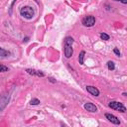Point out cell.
<instances>
[{
    "mask_svg": "<svg viewBox=\"0 0 127 127\" xmlns=\"http://www.w3.org/2000/svg\"><path fill=\"white\" fill-rule=\"evenodd\" d=\"M20 14H21V16H23L26 19H31L34 16V9L30 6H25V7L21 8Z\"/></svg>",
    "mask_w": 127,
    "mask_h": 127,
    "instance_id": "cell-1",
    "label": "cell"
},
{
    "mask_svg": "<svg viewBox=\"0 0 127 127\" xmlns=\"http://www.w3.org/2000/svg\"><path fill=\"white\" fill-rule=\"evenodd\" d=\"M109 107L112 108V109H115L117 111H120V112H125L126 111V108L125 106L120 103V102H117V101H111L109 103Z\"/></svg>",
    "mask_w": 127,
    "mask_h": 127,
    "instance_id": "cell-2",
    "label": "cell"
},
{
    "mask_svg": "<svg viewBox=\"0 0 127 127\" xmlns=\"http://www.w3.org/2000/svg\"><path fill=\"white\" fill-rule=\"evenodd\" d=\"M95 23V18L93 16H86L82 19V24L85 27H91Z\"/></svg>",
    "mask_w": 127,
    "mask_h": 127,
    "instance_id": "cell-3",
    "label": "cell"
},
{
    "mask_svg": "<svg viewBox=\"0 0 127 127\" xmlns=\"http://www.w3.org/2000/svg\"><path fill=\"white\" fill-rule=\"evenodd\" d=\"M105 117L111 122V123H114V124H120V121H119V119L115 116V115H113V114H110V113H106L105 114Z\"/></svg>",
    "mask_w": 127,
    "mask_h": 127,
    "instance_id": "cell-4",
    "label": "cell"
},
{
    "mask_svg": "<svg viewBox=\"0 0 127 127\" xmlns=\"http://www.w3.org/2000/svg\"><path fill=\"white\" fill-rule=\"evenodd\" d=\"M72 48H71V45H64V56L66 58H70L72 56Z\"/></svg>",
    "mask_w": 127,
    "mask_h": 127,
    "instance_id": "cell-5",
    "label": "cell"
},
{
    "mask_svg": "<svg viewBox=\"0 0 127 127\" xmlns=\"http://www.w3.org/2000/svg\"><path fill=\"white\" fill-rule=\"evenodd\" d=\"M84 108L89 111V112H96L97 111V107L93 104V103H90V102H87L84 104Z\"/></svg>",
    "mask_w": 127,
    "mask_h": 127,
    "instance_id": "cell-6",
    "label": "cell"
},
{
    "mask_svg": "<svg viewBox=\"0 0 127 127\" xmlns=\"http://www.w3.org/2000/svg\"><path fill=\"white\" fill-rule=\"evenodd\" d=\"M86 90H87L90 94H92V95H94V96H98V94H99V90H98L96 87L91 86V85L86 86Z\"/></svg>",
    "mask_w": 127,
    "mask_h": 127,
    "instance_id": "cell-7",
    "label": "cell"
},
{
    "mask_svg": "<svg viewBox=\"0 0 127 127\" xmlns=\"http://www.w3.org/2000/svg\"><path fill=\"white\" fill-rule=\"evenodd\" d=\"M28 73H30V74H33V75H37V76H41V77H43L45 74L42 72V71H40V70H36V69H30V68H28L27 70H26Z\"/></svg>",
    "mask_w": 127,
    "mask_h": 127,
    "instance_id": "cell-8",
    "label": "cell"
},
{
    "mask_svg": "<svg viewBox=\"0 0 127 127\" xmlns=\"http://www.w3.org/2000/svg\"><path fill=\"white\" fill-rule=\"evenodd\" d=\"M84 54H85V52H84V51H82V52H80V54H79V56H78V62H79V64H83V58H84Z\"/></svg>",
    "mask_w": 127,
    "mask_h": 127,
    "instance_id": "cell-9",
    "label": "cell"
},
{
    "mask_svg": "<svg viewBox=\"0 0 127 127\" xmlns=\"http://www.w3.org/2000/svg\"><path fill=\"white\" fill-rule=\"evenodd\" d=\"M73 43V39L71 37H66L64 40V45H72Z\"/></svg>",
    "mask_w": 127,
    "mask_h": 127,
    "instance_id": "cell-10",
    "label": "cell"
},
{
    "mask_svg": "<svg viewBox=\"0 0 127 127\" xmlns=\"http://www.w3.org/2000/svg\"><path fill=\"white\" fill-rule=\"evenodd\" d=\"M0 56H1V58H4V57H6V56H8V55H10V53L9 52H7V51H5L3 48H1L0 49Z\"/></svg>",
    "mask_w": 127,
    "mask_h": 127,
    "instance_id": "cell-11",
    "label": "cell"
},
{
    "mask_svg": "<svg viewBox=\"0 0 127 127\" xmlns=\"http://www.w3.org/2000/svg\"><path fill=\"white\" fill-rule=\"evenodd\" d=\"M39 103H40V100L37 99V98H33V99L30 101V104H31V105H38Z\"/></svg>",
    "mask_w": 127,
    "mask_h": 127,
    "instance_id": "cell-12",
    "label": "cell"
},
{
    "mask_svg": "<svg viewBox=\"0 0 127 127\" xmlns=\"http://www.w3.org/2000/svg\"><path fill=\"white\" fill-rule=\"evenodd\" d=\"M100 38H101L102 40H104V41L109 40V36H108L107 34H105V33H101V34H100Z\"/></svg>",
    "mask_w": 127,
    "mask_h": 127,
    "instance_id": "cell-13",
    "label": "cell"
},
{
    "mask_svg": "<svg viewBox=\"0 0 127 127\" xmlns=\"http://www.w3.org/2000/svg\"><path fill=\"white\" fill-rule=\"evenodd\" d=\"M107 65H108V68H109L110 70H113V69H114V67H115V66H114V63H113V62H108V63H107Z\"/></svg>",
    "mask_w": 127,
    "mask_h": 127,
    "instance_id": "cell-14",
    "label": "cell"
},
{
    "mask_svg": "<svg viewBox=\"0 0 127 127\" xmlns=\"http://www.w3.org/2000/svg\"><path fill=\"white\" fill-rule=\"evenodd\" d=\"M7 70H8V67H6V66H4V65H1V66H0V71L4 72V71H7Z\"/></svg>",
    "mask_w": 127,
    "mask_h": 127,
    "instance_id": "cell-15",
    "label": "cell"
},
{
    "mask_svg": "<svg viewBox=\"0 0 127 127\" xmlns=\"http://www.w3.org/2000/svg\"><path fill=\"white\" fill-rule=\"evenodd\" d=\"M114 53H115L117 56H120V52L118 51V49H114Z\"/></svg>",
    "mask_w": 127,
    "mask_h": 127,
    "instance_id": "cell-16",
    "label": "cell"
},
{
    "mask_svg": "<svg viewBox=\"0 0 127 127\" xmlns=\"http://www.w3.org/2000/svg\"><path fill=\"white\" fill-rule=\"evenodd\" d=\"M121 2H122L123 4H127V0H121Z\"/></svg>",
    "mask_w": 127,
    "mask_h": 127,
    "instance_id": "cell-17",
    "label": "cell"
},
{
    "mask_svg": "<svg viewBox=\"0 0 127 127\" xmlns=\"http://www.w3.org/2000/svg\"><path fill=\"white\" fill-rule=\"evenodd\" d=\"M28 40H29L28 38H25V40H24V42H28Z\"/></svg>",
    "mask_w": 127,
    "mask_h": 127,
    "instance_id": "cell-18",
    "label": "cell"
},
{
    "mask_svg": "<svg viewBox=\"0 0 127 127\" xmlns=\"http://www.w3.org/2000/svg\"><path fill=\"white\" fill-rule=\"evenodd\" d=\"M123 95H125V96H127V93H126V92H124V93H123Z\"/></svg>",
    "mask_w": 127,
    "mask_h": 127,
    "instance_id": "cell-19",
    "label": "cell"
},
{
    "mask_svg": "<svg viewBox=\"0 0 127 127\" xmlns=\"http://www.w3.org/2000/svg\"><path fill=\"white\" fill-rule=\"evenodd\" d=\"M115 1H121V0H115Z\"/></svg>",
    "mask_w": 127,
    "mask_h": 127,
    "instance_id": "cell-20",
    "label": "cell"
}]
</instances>
